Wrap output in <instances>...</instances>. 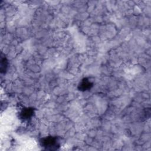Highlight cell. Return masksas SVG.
Listing matches in <instances>:
<instances>
[{
  "label": "cell",
  "instance_id": "6da1fadb",
  "mask_svg": "<svg viewBox=\"0 0 151 151\" xmlns=\"http://www.w3.org/2000/svg\"><path fill=\"white\" fill-rule=\"evenodd\" d=\"M40 146L45 150H54L60 146V142L57 136H49L42 137L40 140Z\"/></svg>",
  "mask_w": 151,
  "mask_h": 151
},
{
  "label": "cell",
  "instance_id": "7a4b0ae2",
  "mask_svg": "<svg viewBox=\"0 0 151 151\" xmlns=\"http://www.w3.org/2000/svg\"><path fill=\"white\" fill-rule=\"evenodd\" d=\"M93 80H92L91 78L86 77L81 80L78 84V88L80 91H82L89 90L93 86Z\"/></svg>",
  "mask_w": 151,
  "mask_h": 151
},
{
  "label": "cell",
  "instance_id": "3957f363",
  "mask_svg": "<svg viewBox=\"0 0 151 151\" xmlns=\"http://www.w3.org/2000/svg\"><path fill=\"white\" fill-rule=\"evenodd\" d=\"M34 114V109L32 107H25L22 109L19 113V117L24 121L28 120L32 118Z\"/></svg>",
  "mask_w": 151,
  "mask_h": 151
},
{
  "label": "cell",
  "instance_id": "277c9868",
  "mask_svg": "<svg viewBox=\"0 0 151 151\" xmlns=\"http://www.w3.org/2000/svg\"><path fill=\"white\" fill-rule=\"evenodd\" d=\"M8 60L5 56L1 55V73H5L8 67Z\"/></svg>",
  "mask_w": 151,
  "mask_h": 151
}]
</instances>
